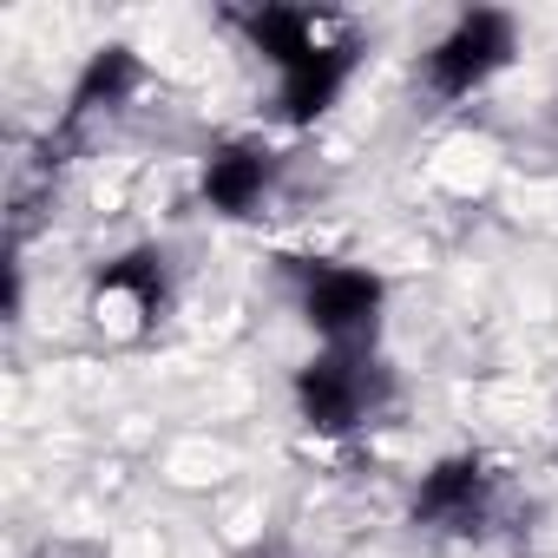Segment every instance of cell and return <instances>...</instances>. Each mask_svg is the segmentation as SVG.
Wrapping results in <instances>:
<instances>
[{
    "instance_id": "cell-5",
    "label": "cell",
    "mask_w": 558,
    "mask_h": 558,
    "mask_svg": "<svg viewBox=\"0 0 558 558\" xmlns=\"http://www.w3.org/2000/svg\"><path fill=\"white\" fill-rule=\"evenodd\" d=\"M145 53L132 47V40H106V47H93L86 53V66L73 73V86H66V106H60V119H53V132H47V165H60L53 151H80L99 125H112L138 93H145Z\"/></svg>"
},
{
    "instance_id": "cell-1",
    "label": "cell",
    "mask_w": 558,
    "mask_h": 558,
    "mask_svg": "<svg viewBox=\"0 0 558 558\" xmlns=\"http://www.w3.org/2000/svg\"><path fill=\"white\" fill-rule=\"evenodd\" d=\"M290 401L316 440H349V434H368L395 414L401 375L381 349H316L290 375Z\"/></svg>"
},
{
    "instance_id": "cell-4",
    "label": "cell",
    "mask_w": 558,
    "mask_h": 558,
    "mask_svg": "<svg viewBox=\"0 0 558 558\" xmlns=\"http://www.w3.org/2000/svg\"><path fill=\"white\" fill-rule=\"evenodd\" d=\"M499 493H506L499 466L480 447H453L414 480L408 525H421L434 538H486L499 525Z\"/></svg>"
},
{
    "instance_id": "cell-3",
    "label": "cell",
    "mask_w": 558,
    "mask_h": 558,
    "mask_svg": "<svg viewBox=\"0 0 558 558\" xmlns=\"http://www.w3.org/2000/svg\"><path fill=\"white\" fill-rule=\"evenodd\" d=\"M519 60V14L512 8H460L440 40L421 53V93L434 106H460L473 93H486L506 66Z\"/></svg>"
},
{
    "instance_id": "cell-9",
    "label": "cell",
    "mask_w": 558,
    "mask_h": 558,
    "mask_svg": "<svg viewBox=\"0 0 558 558\" xmlns=\"http://www.w3.org/2000/svg\"><path fill=\"white\" fill-rule=\"evenodd\" d=\"M223 27L269 66V73H283V66H296L303 53H316L329 34H336V21L329 14H316V8H283V0H263V8H230L223 14Z\"/></svg>"
},
{
    "instance_id": "cell-8",
    "label": "cell",
    "mask_w": 558,
    "mask_h": 558,
    "mask_svg": "<svg viewBox=\"0 0 558 558\" xmlns=\"http://www.w3.org/2000/svg\"><path fill=\"white\" fill-rule=\"evenodd\" d=\"M362 53H368V47H362V34H355V27H336L316 53H303L296 66L276 73L269 119H276V125H290V132H310L316 119H329V112L342 106V93H349V80H355Z\"/></svg>"
},
{
    "instance_id": "cell-6",
    "label": "cell",
    "mask_w": 558,
    "mask_h": 558,
    "mask_svg": "<svg viewBox=\"0 0 558 558\" xmlns=\"http://www.w3.org/2000/svg\"><path fill=\"white\" fill-rule=\"evenodd\" d=\"M283 171L290 158L276 151L263 132H230V138H210L204 158H197V204L210 217H230V223H250L269 210V197L283 191Z\"/></svg>"
},
{
    "instance_id": "cell-10",
    "label": "cell",
    "mask_w": 558,
    "mask_h": 558,
    "mask_svg": "<svg viewBox=\"0 0 558 558\" xmlns=\"http://www.w3.org/2000/svg\"><path fill=\"white\" fill-rule=\"evenodd\" d=\"M545 145L558 151V86H551V99H545Z\"/></svg>"
},
{
    "instance_id": "cell-2",
    "label": "cell",
    "mask_w": 558,
    "mask_h": 558,
    "mask_svg": "<svg viewBox=\"0 0 558 558\" xmlns=\"http://www.w3.org/2000/svg\"><path fill=\"white\" fill-rule=\"evenodd\" d=\"M276 269H283L290 303L310 323L316 349H381V323H388L381 269L342 256H276Z\"/></svg>"
},
{
    "instance_id": "cell-7",
    "label": "cell",
    "mask_w": 558,
    "mask_h": 558,
    "mask_svg": "<svg viewBox=\"0 0 558 558\" xmlns=\"http://www.w3.org/2000/svg\"><path fill=\"white\" fill-rule=\"evenodd\" d=\"M178 303V269L165 243H132L93 269V316L112 323L119 336H145L171 316Z\"/></svg>"
},
{
    "instance_id": "cell-11",
    "label": "cell",
    "mask_w": 558,
    "mask_h": 558,
    "mask_svg": "<svg viewBox=\"0 0 558 558\" xmlns=\"http://www.w3.org/2000/svg\"><path fill=\"white\" fill-rule=\"evenodd\" d=\"M256 558H276V551H256Z\"/></svg>"
}]
</instances>
